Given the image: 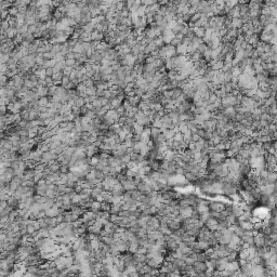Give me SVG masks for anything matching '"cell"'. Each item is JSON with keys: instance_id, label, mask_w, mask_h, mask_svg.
Segmentation results:
<instances>
[{"instance_id": "obj_4", "label": "cell", "mask_w": 277, "mask_h": 277, "mask_svg": "<svg viewBox=\"0 0 277 277\" xmlns=\"http://www.w3.org/2000/svg\"><path fill=\"white\" fill-rule=\"evenodd\" d=\"M73 67H68V66H66V67L63 69V75L64 76H69L70 74L73 73Z\"/></svg>"}, {"instance_id": "obj_6", "label": "cell", "mask_w": 277, "mask_h": 277, "mask_svg": "<svg viewBox=\"0 0 277 277\" xmlns=\"http://www.w3.org/2000/svg\"><path fill=\"white\" fill-rule=\"evenodd\" d=\"M52 76H53V68H46V77H52Z\"/></svg>"}, {"instance_id": "obj_1", "label": "cell", "mask_w": 277, "mask_h": 277, "mask_svg": "<svg viewBox=\"0 0 277 277\" xmlns=\"http://www.w3.org/2000/svg\"><path fill=\"white\" fill-rule=\"evenodd\" d=\"M20 118H21V120L29 121V110H21Z\"/></svg>"}, {"instance_id": "obj_5", "label": "cell", "mask_w": 277, "mask_h": 277, "mask_svg": "<svg viewBox=\"0 0 277 277\" xmlns=\"http://www.w3.org/2000/svg\"><path fill=\"white\" fill-rule=\"evenodd\" d=\"M7 70H8V66H7V64H2V63H0V74L5 75V74L7 73Z\"/></svg>"}, {"instance_id": "obj_3", "label": "cell", "mask_w": 277, "mask_h": 277, "mask_svg": "<svg viewBox=\"0 0 277 277\" xmlns=\"http://www.w3.org/2000/svg\"><path fill=\"white\" fill-rule=\"evenodd\" d=\"M65 65L68 66V67H73L76 66V61L74 59H66L65 60Z\"/></svg>"}, {"instance_id": "obj_2", "label": "cell", "mask_w": 277, "mask_h": 277, "mask_svg": "<svg viewBox=\"0 0 277 277\" xmlns=\"http://www.w3.org/2000/svg\"><path fill=\"white\" fill-rule=\"evenodd\" d=\"M8 12L10 17H15L19 14V9L16 8V7H11L10 9H8Z\"/></svg>"}]
</instances>
